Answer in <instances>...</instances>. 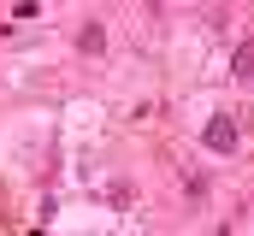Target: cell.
<instances>
[{"instance_id":"obj_1","label":"cell","mask_w":254,"mask_h":236,"mask_svg":"<svg viewBox=\"0 0 254 236\" xmlns=\"http://www.w3.org/2000/svg\"><path fill=\"white\" fill-rule=\"evenodd\" d=\"M201 142H207L213 154H237V124H231L225 113H213V118H207V130H201Z\"/></svg>"},{"instance_id":"obj_2","label":"cell","mask_w":254,"mask_h":236,"mask_svg":"<svg viewBox=\"0 0 254 236\" xmlns=\"http://www.w3.org/2000/svg\"><path fill=\"white\" fill-rule=\"evenodd\" d=\"M231 71H237L243 83H254V42H237V54H231Z\"/></svg>"},{"instance_id":"obj_3","label":"cell","mask_w":254,"mask_h":236,"mask_svg":"<svg viewBox=\"0 0 254 236\" xmlns=\"http://www.w3.org/2000/svg\"><path fill=\"white\" fill-rule=\"evenodd\" d=\"M77 48H83V54H101V48H107V30H101V24L89 18V24L77 30Z\"/></svg>"}]
</instances>
